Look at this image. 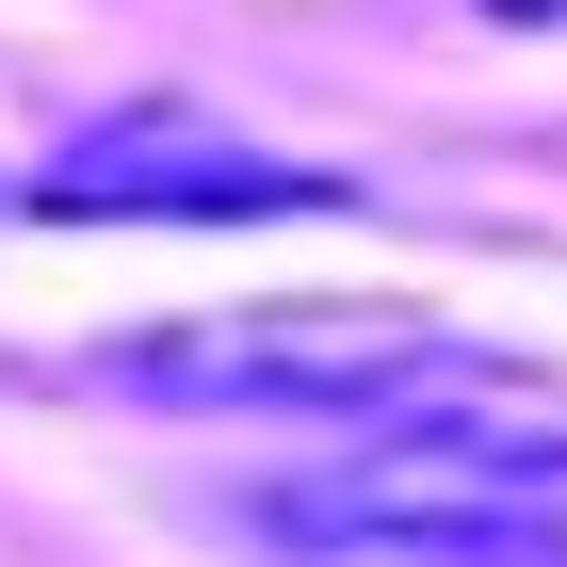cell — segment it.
<instances>
[{"instance_id":"3957f363","label":"cell","mask_w":567,"mask_h":567,"mask_svg":"<svg viewBox=\"0 0 567 567\" xmlns=\"http://www.w3.org/2000/svg\"><path fill=\"white\" fill-rule=\"evenodd\" d=\"M49 227H292V212H357L341 163H276V146L212 131V114H114L65 163H33Z\"/></svg>"},{"instance_id":"7a4b0ae2","label":"cell","mask_w":567,"mask_h":567,"mask_svg":"<svg viewBox=\"0 0 567 567\" xmlns=\"http://www.w3.org/2000/svg\"><path fill=\"white\" fill-rule=\"evenodd\" d=\"M454 373V324L390 292H260V308H195L163 341H97L82 390L114 405H178V422H227V405H276V422H373V405L437 390Z\"/></svg>"},{"instance_id":"6da1fadb","label":"cell","mask_w":567,"mask_h":567,"mask_svg":"<svg viewBox=\"0 0 567 567\" xmlns=\"http://www.w3.org/2000/svg\"><path fill=\"white\" fill-rule=\"evenodd\" d=\"M308 567H567V437L503 422H390L260 503Z\"/></svg>"},{"instance_id":"277c9868","label":"cell","mask_w":567,"mask_h":567,"mask_svg":"<svg viewBox=\"0 0 567 567\" xmlns=\"http://www.w3.org/2000/svg\"><path fill=\"white\" fill-rule=\"evenodd\" d=\"M486 17H519V33H567V0H486Z\"/></svg>"}]
</instances>
